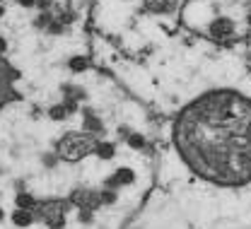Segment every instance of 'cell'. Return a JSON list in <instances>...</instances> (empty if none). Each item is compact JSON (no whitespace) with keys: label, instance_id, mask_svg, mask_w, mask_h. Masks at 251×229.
<instances>
[{"label":"cell","instance_id":"cell-1","mask_svg":"<svg viewBox=\"0 0 251 229\" xmlns=\"http://www.w3.org/2000/svg\"><path fill=\"white\" fill-rule=\"evenodd\" d=\"M174 147L188 169L215 186L251 181V99L237 90H210L179 111Z\"/></svg>","mask_w":251,"mask_h":229},{"label":"cell","instance_id":"cell-2","mask_svg":"<svg viewBox=\"0 0 251 229\" xmlns=\"http://www.w3.org/2000/svg\"><path fill=\"white\" fill-rule=\"evenodd\" d=\"M94 147H97V135L87 131H73L56 140V157L63 162H80L87 155H92Z\"/></svg>","mask_w":251,"mask_h":229},{"label":"cell","instance_id":"cell-3","mask_svg":"<svg viewBox=\"0 0 251 229\" xmlns=\"http://www.w3.org/2000/svg\"><path fill=\"white\" fill-rule=\"evenodd\" d=\"M17 77H20V72L10 66L2 56H0V104H2V101H7L10 97H15L12 85H15V80H17Z\"/></svg>","mask_w":251,"mask_h":229},{"label":"cell","instance_id":"cell-4","mask_svg":"<svg viewBox=\"0 0 251 229\" xmlns=\"http://www.w3.org/2000/svg\"><path fill=\"white\" fill-rule=\"evenodd\" d=\"M143 7H145L150 15L167 17V15H172V12L179 10V0H143Z\"/></svg>","mask_w":251,"mask_h":229},{"label":"cell","instance_id":"cell-5","mask_svg":"<svg viewBox=\"0 0 251 229\" xmlns=\"http://www.w3.org/2000/svg\"><path fill=\"white\" fill-rule=\"evenodd\" d=\"M82 131H87V133H92V135H101L104 133V123H101V118L94 114L92 109H85L82 111Z\"/></svg>","mask_w":251,"mask_h":229},{"label":"cell","instance_id":"cell-6","mask_svg":"<svg viewBox=\"0 0 251 229\" xmlns=\"http://www.w3.org/2000/svg\"><path fill=\"white\" fill-rule=\"evenodd\" d=\"M210 34H213L215 39H229V36L234 34V24H232L229 20H215V22L210 24Z\"/></svg>","mask_w":251,"mask_h":229},{"label":"cell","instance_id":"cell-7","mask_svg":"<svg viewBox=\"0 0 251 229\" xmlns=\"http://www.w3.org/2000/svg\"><path fill=\"white\" fill-rule=\"evenodd\" d=\"M10 220H12L15 227H29L31 222H34V212H31V210H25V207H17V210L10 215Z\"/></svg>","mask_w":251,"mask_h":229},{"label":"cell","instance_id":"cell-8","mask_svg":"<svg viewBox=\"0 0 251 229\" xmlns=\"http://www.w3.org/2000/svg\"><path fill=\"white\" fill-rule=\"evenodd\" d=\"M116 152L114 142H104V140H97V147H94V155H99L101 160H111Z\"/></svg>","mask_w":251,"mask_h":229},{"label":"cell","instance_id":"cell-9","mask_svg":"<svg viewBox=\"0 0 251 229\" xmlns=\"http://www.w3.org/2000/svg\"><path fill=\"white\" fill-rule=\"evenodd\" d=\"M46 116L51 118V121H65L70 114H68V109H65V104H53V106H49V111H46Z\"/></svg>","mask_w":251,"mask_h":229},{"label":"cell","instance_id":"cell-10","mask_svg":"<svg viewBox=\"0 0 251 229\" xmlns=\"http://www.w3.org/2000/svg\"><path fill=\"white\" fill-rule=\"evenodd\" d=\"M68 68H70L73 72H85V70L90 68V61H87L85 56H75V58L68 61Z\"/></svg>","mask_w":251,"mask_h":229},{"label":"cell","instance_id":"cell-11","mask_svg":"<svg viewBox=\"0 0 251 229\" xmlns=\"http://www.w3.org/2000/svg\"><path fill=\"white\" fill-rule=\"evenodd\" d=\"M15 203H17V207H25V210H34V207H36V200H34V196H29V193H17Z\"/></svg>","mask_w":251,"mask_h":229},{"label":"cell","instance_id":"cell-12","mask_svg":"<svg viewBox=\"0 0 251 229\" xmlns=\"http://www.w3.org/2000/svg\"><path fill=\"white\" fill-rule=\"evenodd\" d=\"M34 7H39L41 12H51V7H53V0H36V5Z\"/></svg>","mask_w":251,"mask_h":229},{"label":"cell","instance_id":"cell-13","mask_svg":"<svg viewBox=\"0 0 251 229\" xmlns=\"http://www.w3.org/2000/svg\"><path fill=\"white\" fill-rule=\"evenodd\" d=\"M17 5H20V7H27V10H29V7H34V5H36V0H17Z\"/></svg>","mask_w":251,"mask_h":229},{"label":"cell","instance_id":"cell-14","mask_svg":"<svg viewBox=\"0 0 251 229\" xmlns=\"http://www.w3.org/2000/svg\"><path fill=\"white\" fill-rule=\"evenodd\" d=\"M5 51H7V41H5V39H2V36H0V56H2V53H5Z\"/></svg>","mask_w":251,"mask_h":229},{"label":"cell","instance_id":"cell-15","mask_svg":"<svg viewBox=\"0 0 251 229\" xmlns=\"http://www.w3.org/2000/svg\"><path fill=\"white\" fill-rule=\"evenodd\" d=\"M2 15H5V5L0 2V17H2Z\"/></svg>","mask_w":251,"mask_h":229},{"label":"cell","instance_id":"cell-16","mask_svg":"<svg viewBox=\"0 0 251 229\" xmlns=\"http://www.w3.org/2000/svg\"><path fill=\"white\" fill-rule=\"evenodd\" d=\"M2 220H5V210L0 207V222H2Z\"/></svg>","mask_w":251,"mask_h":229},{"label":"cell","instance_id":"cell-17","mask_svg":"<svg viewBox=\"0 0 251 229\" xmlns=\"http://www.w3.org/2000/svg\"><path fill=\"white\" fill-rule=\"evenodd\" d=\"M0 2H2V0H0Z\"/></svg>","mask_w":251,"mask_h":229}]
</instances>
